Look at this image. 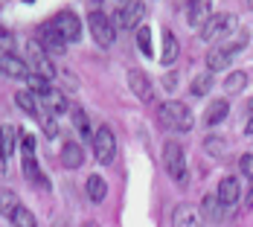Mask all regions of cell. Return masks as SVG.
<instances>
[{
	"label": "cell",
	"instance_id": "32",
	"mask_svg": "<svg viewBox=\"0 0 253 227\" xmlns=\"http://www.w3.org/2000/svg\"><path fill=\"white\" fill-rule=\"evenodd\" d=\"M21 151H24V160L35 157V137L32 134H21Z\"/></svg>",
	"mask_w": 253,
	"mask_h": 227
},
{
	"label": "cell",
	"instance_id": "29",
	"mask_svg": "<svg viewBox=\"0 0 253 227\" xmlns=\"http://www.w3.org/2000/svg\"><path fill=\"white\" fill-rule=\"evenodd\" d=\"M9 219H12V227H35V216L29 213V207H18Z\"/></svg>",
	"mask_w": 253,
	"mask_h": 227
},
{
	"label": "cell",
	"instance_id": "38",
	"mask_svg": "<svg viewBox=\"0 0 253 227\" xmlns=\"http://www.w3.org/2000/svg\"><path fill=\"white\" fill-rule=\"evenodd\" d=\"M248 207H253V186H251V192H248Z\"/></svg>",
	"mask_w": 253,
	"mask_h": 227
},
{
	"label": "cell",
	"instance_id": "9",
	"mask_svg": "<svg viewBox=\"0 0 253 227\" xmlns=\"http://www.w3.org/2000/svg\"><path fill=\"white\" fill-rule=\"evenodd\" d=\"M128 88L134 91V96L143 102H152L154 99V88H152V79L143 73V70H137V67H131L128 70Z\"/></svg>",
	"mask_w": 253,
	"mask_h": 227
},
{
	"label": "cell",
	"instance_id": "31",
	"mask_svg": "<svg viewBox=\"0 0 253 227\" xmlns=\"http://www.w3.org/2000/svg\"><path fill=\"white\" fill-rule=\"evenodd\" d=\"M73 123H76V128H79L82 137H93V134H96V131H90V123H87V117H84L82 108H73Z\"/></svg>",
	"mask_w": 253,
	"mask_h": 227
},
{
	"label": "cell",
	"instance_id": "25",
	"mask_svg": "<svg viewBox=\"0 0 253 227\" xmlns=\"http://www.w3.org/2000/svg\"><path fill=\"white\" fill-rule=\"evenodd\" d=\"M212 85H215L212 73H201V76H195V79H192V96H207Z\"/></svg>",
	"mask_w": 253,
	"mask_h": 227
},
{
	"label": "cell",
	"instance_id": "5",
	"mask_svg": "<svg viewBox=\"0 0 253 227\" xmlns=\"http://www.w3.org/2000/svg\"><path fill=\"white\" fill-rule=\"evenodd\" d=\"M146 18V3L140 0H131V3H123L114 15V24L120 29H140V21Z\"/></svg>",
	"mask_w": 253,
	"mask_h": 227
},
{
	"label": "cell",
	"instance_id": "16",
	"mask_svg": "<svg viewBox=\"0 0 253 227\" xmlns=\"http://www.w3.org/2000/svg\"><path fill=\"white\" fill-rule=\"evenodd\" d=\"M204 216L212 219V222H224L227 219V204H221V198L215 192L204 195Z\"/></svg>",
	"mask_w": 253,
	"mask_h": 227
},
{
	"label": "cell",
	"instance_id": "34",
	"mask_svg": "<svg viewBox=\"0 0 253 227\" xmlns=\"http://www.w3.org/2000/svg\"><path fill=\"white\" fill-rule=\"evenodd\" d=\"M242 172L253 178V154H245V157H242Z\"/></svg>",
	"mask_w": 253,
	"mask_h": 227
},
{
	"label": "cell",
	"instance_id": "6",
	"mask_svg": "<svg viewBox=\"0 0 253 227\" xmlns=\"http://www.w3.org/2000/svg\"><path fill=\"white\" fill-rule=\"evenodd\" d=\"M93 154H96V160L99 163H114V157H117V137H114V131L111 128L102 126L96 134H93Z\"/></svg>",
	"mask_w": 253,
	"mask_h": 227
},
{
	"label": "cell",
	"instance_id": "19",
	"mask_svg": "<svg viewBox=\"0 0 253 227\" xmlns=\"http://www.w3.org/2000/svg\"><path fill=\"white\" fill-rule=\"evenodd\" d=\"M227 111H230V105L224 99H215L207 111H204V126H218L224 117H227Z\"/></svg>",
	"mask_w": 253,
	"mask_h": 227
},
{
	"label": "cell",
	"instance_id": "11",
	"mask_svg": "<svg viewBox=\"0 0 253 227\" xmlns=\"http://www.w3.org/2000/svg\"><path fill=\"white\" fill-rule=\"evenodd\" d=\"M0 73L6 76V79H29V64H26L24 58H18V55H12V52H3L0 55Z\"/></svg>",
	"mask_w": 253,
	"mask_h": 227
},
{
	"label": "cell",
	"instance_id": "33",
	"mask_svg": "<svg viewBox=\"0 0 253 227\" xmlns=\"http://www.w3.org/2000/svg\"><path fill=\"white\" fill-rule=\"evenodd\" d=\"M44 134H47V137H55V134H58V123H55V120H52V117H47V120H44Z\"/></svg>",
	"mask_w": 253,
	"mask_h": 227
},
{
	"label": "cell",
	"instance_id": "14",
	"mask_svg": "<svg viewBox=\"0 0 253 227\" xmlns=\"http://www.w3.org/2000/svg\"><path fill=\"white\" fill-rule=\"evenodd\" d=\"M210 21H212V3L210 0H198V3L189 6V26L204 29Z\"/></svg>",
	"mask_w": 253,
	"mask_h": 227
},
{
	"label": "cell",
	"instance_id": "39",
	"mask_svg": "<svg viewBox=\"0 0 253 227\" xmlns=\"http://www.w3.org/2000/svg\"><path fill=\"white\" fill-rule=\"evenodd\" d=\"M248 134H253V120H251V123H248Z\"/></svg>",
	"mask_w": 253,
	"mask_h": 227
},
{
	"label": "cell",
	"instance_id": "18",
	"mask_svg": "<svg viewBox=\"0 0 253 227\" xmlns=\"http://www.w3.org/2000/svg\"><path fill=\"white\" fill-rule=\"evenodd\" d=\"M82 160H84L82 146H79V143H64V149H61V163H64L67 169H79Z\"/></svg>",
	"mask_w": 253,
	"mask_h": 227
},
{
	"label": "cell",
	"instance_id": "23",
	"mask_svg": "<svg viewBox=\"0 0 253 227\" xmlns=\"http://www.w3.org/2000/svg\"><path fill=\"white\" fill-rule=\"evenodd\" d=\"M15 140H18V128L15 126L0 128V154H3V157H9V154L15 151Z\"/></svg>",
	"mask_w": 253,
	"mask_h": 227
},
{
	"label": "cell",
	"instance_id": "2",
	"mask_svg": "<svg viewBox=\"0 0 253 227\" xmlns=\"http://www.w3.org/2000/svg\"><path fill=\"white\" fill-rule=\"evenodd\" d=\"M239 32V21L233 18V15H212V21L201 29V38L207 44H224L227 38H233Z\"/></svg>",
	"mask_w": 253,
	"mask_h": 227
},
{
	"label": "cell",
	"instance_id": "37",
	"mask_svg": "<svg viewBox=\"0 0 253 227\" xmlns=\"http://www.w3.org/2000/svg\"><path fill=\"white\" fill-rule=\"evenodd\" d=\"M0 41H9V32H6L3 26H0Z\"/></svg>",
	"mask_w": 253,
	"mask_h": 227
},
{
	"label": "cell",
	"instance_id": "7",
	"mask_svg": "<svg viewBox=\"0 0 253 227\" xmlns=\"http://www.w3.org/2000/svg\"><path fill=\"white\" fill-rule=\"evenodd\" d=\"M52 29H55L67 44H73V41L82 38V21L76 18V12H67V9L52 18Z\"/></svg>",
	"mask_w": 253,
	"mask_h": 227
},
{
	"label": "cell",
	"instance_id": "36",
	"mask_svg": "<svg viewBox=\"0 0 253 227\" xmlns=\"http://www.w3.org/2000/svg\"><path fill=\"white\" fill-rule=\"evenodd\" d=\"M0 175H6V157L0 154Z\"/></svg>",
	"mask_w": 253,
	"mask_h": 227
},
{
	"label": "cell",
	"instance_id": "15",
	"mask_svg": "<svg viewBox=\"0 0 253 227\" xmlns=\"http://www.w3.org/2000/svg\"><path fill=\"white\" fill-rule=\"evenodd\" d=\"M230 61H233V52H230L224 44H218V47H212V50L207 52V67H210V73H218V70H224Z\"/></svg>",
	"mask_w": 253,
	"mask_h": 227
},
{
	"label": "cell",
	"instance_id": "21",
	"mask_svg": "<svg viewBox=\"0 0 253 227\" xmlns=\"http://www.w3.org/2000/svg\"><path fill=\"white\" fill-rule=\"evenodd\" d=\"M105 195H108V183L99 175H90L87 178V198L93 204H99V201H105Z\"/></svg>",
	"mask_w": 253,
	"mask_h": 227
},
{
	"label": "cell",
	"instance_id": "3",
	"mask_svg": "<svg viewBox=\"0 0 253 227\" xmlns=\"http://www.w3.org/2000/svg\"><path fill=\"white\" fill-rule=\"evenodd\" d=\"M163 169L169 172V178L175 183L186 186V157H183V146L175 143V140H169L163 146Z\"/></svg>",
	"mask_w": 253,
	"mask_h": 227
},
{
	"label": "cell",
	"instance_id": "13",
	"mask_svg": "<svg viewBox=\"0 0 253 227\" xmlns=\"http://www.w3.org/2000/svg\"><path fill=\"white\" fill-rule=\"evenodd\" d=\"M215 195L221 198V204H227V207L239 204V198H242V183H239V178H236V175L221 178V183H218V192H215Z\"/></svg>",
	"mask_w": 253,
	"mask_h": 227
},
{
	"label": "cell",
	"instance_id": "8",
	"mask_svg": "<svg viewBox=\"0 0 253 227\" xmlns=\"http://www.w3.org/2000/svg\"><path fill=\"white\" fill-rule=\"evenodd\" d=\"M26 52H29V61H32V67H35V76H41V79L52 82L55 67H52V61L47 58V50L41 47V41H26Z\"/></svg>",
	"mask_w": 253,
	"mask_h": 227
},
{
	"label": "cell",
	"instance_id": "10",
	"mask_svg": "<svg viewBox=\"0 0 253 227\" xmlns=\"http://www.w3.org/2000/svg\"><path fill=\"white\" fill-rule=\"evenodd\" d=\"M172 227H204V216L192 204H177L172 213Z\"/></svg>",
	"mask_w": 253,
	"mask_h": 227
},
{
	"label": "cell",
	"instance_id": "35",
	"mask_svg": "<svg viewBox=\"0 0 253 227\" xmlns=\"http://www.w3.org/2000/svg\"><path fill=\"white\" fill-rule=\"evenodd\" d=\"M163 85H166V91H172V88L177 85V76H175V73H169L166 79H163Z\"/></svg>",
	"mask_w": 253,
	"mask_h": 227
},
{
	"label": "cell",
	"instance_id": "40",
	"mask_svg": "<svg viewBox=\"0 0 253 227\" xmlns=\"http://www.w3.org/2000/svg\"><path fill=\"white\" fill-rule=\"evenodd\" d=\"M251 111H253V99H251Z\"/></svg>",
	"mask_w": 253,
	"mask_h": 227
},
{
	"label": "cell",
	"instance_id": "28",
	"mask_svg": "<svg viewBox=\"0 0 253 227\" xmlns=\"http://www.w3.org/2000/svg\"><path fill=\"white\" fill-rule=\"evenodd\" d=\"M137 47L143 55H154V44H152V29L149 26H140L137 29Z\"/></svg>",
	"mask_w": 253,
	"mask_h": 227
},
{
	"label": "cell",
	"instance_id": "27",
	"mask_svg": "<svg viewBox=\"0 0 253 227\" xmlns=\"http://www.w3.org/2000/svg\"><path fill=\"white\" fill-rule=\"evenodd\" d=\"M204 149H207V154H212V157H224L227 154V140L224 137H207L204 140Z\"/></svg>",
	"mask_w": 253,
	"mask_h": 227
},
{
	"label": "cell",
	"instance_id": "30",
	"mask_svg": "<svg viewBox=\"0 0 253 227\" xmlns=\"http://www.w3.org/2000/svg\"><path fill=\"white\" fill-rule=\"evenodd\" d=\"M245 85H248V73H245V70H236V73H230V76H227V82H224V88H227L230 93L242 91Z\"/></svg>",
	"mask_w": 253,
	"mask_h": 227
},
{
	"label": "cell",
	"instance_id": "12",
	"mask_svg": "<svg viewBox=\"0 0 253 227\" xmlns=\"http://www.w3.org/2000/svg\"><path fill=\"white\" fill-rule=\"evenodd\" d=\"M41 47L47 50V55H64L67 41L52 29V24H47V26H41Z\"/></svg>",
	"mask_w": 253,
	"mask_h": 227
},
{
	"label": "cell",
	"instance_id": "24",
	"mask_svg": "<svg viewBox=\"0 0 253 227\" xmlns=\"http://www.w3.org/2000/svg\"><path fill=\"white\" fill-rule=\"evenodd\" d=\"M38 99L44 102V105L50 108L52 114H61V111H67V99H64L58 91H52V88L47 91V93H44V96H38Z\"/></svg>",
	"mask_w": 253,
	"mask_h": 227
},
{
	"label": "cell",
	"instance_id": "4",
	"mask_svg": "<svg viewBox=\"0 0 253 227\" xmlns=\"http://www.w3.org/2000/svg\"><path fill=\"white\" fill-rule=\"evenodd\" d=\"M87 29H90V35L96 38L99 47H111V44L117 41V24H114L105 12H99V9H93V12L87 15Z\"/></svg>",
	"mask_w": 253,
	"mask_h": 227
},
{
	"label": "cell",
	"instance_id": "26",
	"mask_svg": "<svg viewBox=\"0 0 253 227\" xmlns=\"http://www.w3.org/2000/svg\"><path fill=\"white\" fill-rule=\"evenodd\" d=\"M18 207H21V204H18V195H15L12 189H3V186H0V213H3V216H12Z\"/></svg>",
	"mask_w": 253,
	"mask_h": 227
},
{
	"label": "cell",
	"instance_id": "20",
	"mask_svg": "<svg viewBox=\"0 0 253 227\" xmlns=\"http://www.w3.org/2000/svg\"><path fill=\"white\" fill-rule=\"evenodd\" d=\"M24 175H26V181H29V183H35V186H41V189H47V186H50L35 157H26V160H24Z\"/></svg>",
	"mask_w": 253,
	"mask_h": 227
},
{
	"label": "cell",
	"instance_id": "22",
	"mask_svg": "<svg viewBox=\"0 0 253 227\" xmlns=\"http://www.w3.org/2000/svg\"><path fill=\"white\" fill-rule=\"evenodd\" d=\"M15 102H18V108H21L24 114H29V117L38 114V96H35L32 91H18V93H15Z\"/></svg>",
	"mask_w": 253,
	"mask_h": 227
},
{
	"label": "cell",
	"instance_id": "1",
	"mask_svg": "<svg viewBox=\"0 0 253 227\" xmlns=\"http://www.w3.org/2000/svg\"><path fill=\"white\" fill-rule=\"evenodd\" d=\"M157 120L166 128H172V131H189V128L195 126L192 108H189L186 102H175V99L163 102V105L157 108Z\"/></svg>",
	"mask_w": 253,
	"mask_h": 227
},
{
	"label": "cell",
	"instance_id": "17",
	"mask_svg": "<svg viewBox=\"0 0 253 227\" xmlns=\"http://www.w3.org/2000/svg\"><path fill=\"white\" fill-rule=\"evenodd\" d=\"M177 55H180V44H177V38L172 32H163V50H160V61L169 67V64H175Z\"/></svg>",
	"mask_w": 253,
	"mask_h": 227
}]
</instances>
